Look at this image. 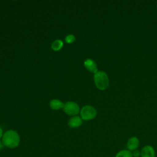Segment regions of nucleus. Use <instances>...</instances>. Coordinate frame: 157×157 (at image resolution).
<instances>
[{"label":"nucleus","mask_w":157,"mask_h":157,"mask_svg":"<svg viewBox=\"0 0 157 157\" xmlns=\"http://www.w3.org/2000/svg\"><path fill=\"white\" fill-rule=\"evenodd\" d=\"M1 141L4 147L13 149L18 146L20 142V137L17 132L10 129L4 133Z\"/></svg>","instance_id":"1"},{"label":"nucleus","mask_w":157,"mask_h":157,"mask_svg":"<svg viewBox=\"0 0 157 157\" xmlns=\"http://www.w3.org/2000/svg\"><path fill=\"white\" fill-rule=\"evenodd\" d=\"M94 82L96 88L101 91L105 90L109 85V78L106 72L98 71L94 74Z\"/></svg>","instance_id":"2"},{"label":"nucleus","mask_w":157,"mask_h":157,"mask_svg":"<svg viewBox=\"0 0 157 157\" xmlns=\"http://www.w3.org/2000/svg\"><path fill=\"white\" fill-rule=\"evenodd\" d=\"M97 115L96 109L91 105H85L80 110V116L82 119L88 121L94 119Z\"/></svg>","instance_id":"3"},{"label":"nucleus","mask_w":157,"mask_h":157,"mask_svg":"<svg viewBox=\"0 0 157 157\" xmlns=\"http://www.w3.org/2000/svg\"><path fill=\"white\" fill-rule=\"evenodd\" d=\"M64 112L69 115H75L80 111L78 105L73 101H69L64 104L63 107Z\"/></svg>","instance_id":"4"},{"label":"nucleus","mask_w":157,"mask_h":157,"mask_svg":"<svg viewBox=\"0 0 157 157\" xmlns=\"http://www.w3.org/2000/svg\"><path fill=\"white\" fill-rule=\"evenodd\" d=\"M140 145V141L138 137L136 136H132L129 137L126 142V148L128 150L133 151L138 149Z\"/></svg>","instance_id":"5"},{"label":"nucleus","mask_w":157,"mask_h":157,"mask_svg":"<svg viewBox=\"0 0 157 157\" xmlns=\"http://www.w3.org/2000/svg\"><path fill=\"white\" fill-rule=\"evenodd\" d=\"M140 157H155V150L150 145H144L140 150Z\"/></svg>","instance_id":"6"},{"label":"nucleus","mask_w":157,"mask_h":157,"mask_svg":"<svg viewBox=\"0 0 157 157\" xmlns=\"http://www.w3.org/2000/svg\"><path fill=\"white\" fill-rule=\"evenodd\" d=\"M84 66L90 72L93 73L94 74L95 73H96L98 70V66H97V64L96 63V62L91 59H86L85 61H84Z\"/></svg>","instance_id":"7"},{"label":"nucleus","mask_w":157,"mask_h":157,"mask_svg":"<svg viewBox=\"0 0 157 157\" xmlns=\"http://www.w3.org/2000/svg\"><path fill=\"white\" fill-rule=\"evenodd\" d=\"M82 124V118L78 116H74L68 121V125L71 128H76Z\"/></svg>","instance_id":"8"},{"label":"nucleus","mask_w":157,"mask_h":157,"mask_svg":"<svg viewBox=\"0 0 157 157\" xmlns=\"http://www.w3.org/2000/svg\"><path fill=\"white\" fill-rule=\"evenodd\" d=\"M64 104L58 99H53L50 102V107L53 110H58L63 109Z\"/></svg>","instance_id":"9"},{"label":"nucleus","mask_w":157,"mask_h":157,"mask_svg":"<svg viewBox=\"0 0 157 157\" xmlns=\"http://www.w3.org/2000/svg\"><path fill=\"white\" fill-rule=\"evenodd\" d=\"M115 157H133L132 151L128 149L121 150L118 151L115 155Z\"/></svg>","instance_id":"10"},{"label":"nucleus","mask_w":157,"mask_h":157,"mask_svg":"<svg viewBox=\"0 0 157 157\" xmlns=\"http://www.w3.org/2000/svg\"><path fill=\"white\" fill-rule=\"evenodd\" d=\"M63 42L59 39L55 40L52 44V45H51L52 48L54 51H59L63 48Z\"/></svg>","instance_id":"11"},{"label":"nucleus","mask_w":157,"mask_h":157,"mask_svg":"<svg viewBox=\"0 0 157 157\" xmlns=\"http://www.w3.org/2000/svg\"><path fill=\"white\" fill-rule=\"evenodd\" d=\"M75 37L72 34H69L65 37V40L67 44H71L75 41Z\"/></svg>","instance_id":"12"},{"label":"nucleus","mask_w":157,"mask_h":157,"mask_svg":"<svg viewBox=\"0 0 157 157\" xmlns=\"http://www.w3.org/2000/svg\"><path fill=\"white\" fill-rule=\"evenodd\" d=\"M132 156L133 157H140V150L137 149L136 150H134L132 151Z\"/></svg>","instance_id":"13"},{"label":"nucleus","mask_w":157,"mask_h":157,"mask_svg":"<svg viewBox=\"0 0 157 157\" xmlns=\"http://www.w3.org/2000/svg\"><path fill=\"white\" fill-rule=\"evenodd\" d=\"M3 131H2V128L0 127V139H1L2 137V136H3Z\"/></svg>","instance_id":"14"},{"label":"nucleus","mask_w":157,"mask_h":157,"mask_svg":"<svg viewBox=\"0 0 157 157\" xmlns=\"http://www.w3.org/2000/svg\"><path fill=\"white\" fill-rule=\"evenodd\" d=\"M4 147V145H3V144H2V141H1V140H0V151H1V150H2L3 149Z\"/></svg>","instance_id":"15"},{"label":"nucleus","mask_w":157,"mask_h":157,"mask_svg":"<svg viewBox=\"0 0 157 157\" xmlns=\"http://www.w3.org/2000/svg\"><path fill=\"white\" fill-rule=\"evenodd\" d=\"M156 9H157V4H156Z\"/></svg>","instance_id":"16"}]
</instances>
